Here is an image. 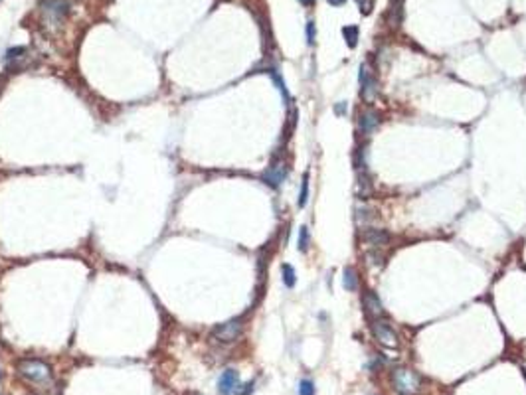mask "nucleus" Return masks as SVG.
Listing matches in <instances>:
<instances>
[{
  "instance_id": "f257e3e1",
  "label": "nucleus",
  "mask_w": 526,
  "mask_h": 395,
  "mask_svg": "<svg viewBox=\"0 0 526 395\" xmlns=\"http://www.w3.org/2000/svg\"><path fill=\"white\" fill-rule=\"evenodd\" d=\"M392 385L399 395H416L421 389V377L410 368H396L392 372Z\"/></svg>"
},
{
  "instance_id": "f03ea898",
  "label": "nucleus",
  "mask_w": 526,
  "mask_h": 395,
  "mask_svg": "<svg viewBox=\"0 0 526 395\" xmlns=\"http://www.w3.org/2000/svg\"><path fill=\"white\" fill-rule=\"evenodd\" d=\"M18 372L24 377L32 379V381H46L52 376L50 366L40 361V359H22L18 364Z\"/></svg>"
},
{
  "instance_id": "7ed1b4c3",
  "label": "nucleus",
  "mask_w": 526,
  "mask_h": 395,
  "mask_svg": "<svg viewBox=\"0 0 526 395\" xmlns=\"http://www.w3.org/2000/svg\"><path fill=\"white\" fill-rule=\"evenodd\" d=\"M241 320H228V322L224 324H218L214 330H212V338L218 342H224V344H230V342H234L239 338V334H241Z\"/></svg>"
},
{
  "instance_id": "20e7f679",
  "label": "nucleus",
  "mask_w": 526,
  "mask_h": 395,
  "mask_svg": "<svg viewBox=\"0 0 526 395\" xmlns=\"http://www.w3.org/2000/svg\"><path fill=\"white\" fill-rule=\"evenodd\" d=\"M372 334H374V338L380 342L382 346H386V348H398V334L390 328V324H386L384 320L374 318V322H372Z\"/></svg>"
},
{
  "instance_id": "39448f33",
  "label": "nucleus",
  "mask_w": 526,
  "mask_h": 395,
  "mask_svg": "<svg viewBox=\"0 0 526 395\" xmlns=\"http://www.w3.org/2000/svg\"><path fill=\"white\" fill-rule=\"evenodd\" d=\"M44 14L50 18L52 24H59L68 14V2L66 0H50L44 6Z\"/></svg>"
},
{
  "instance_id": "423d86ee",
  "label": "nucleus",
  "mask_w": 526,
  "mask_h": 395,
  "mask_svg": "<svg viewBox=\"0 0 526 395\" xmlns=\"http://www.w3.org/2000/svg\"><path fill=\"white\" fill-rule=\"evenodd\" d=\"M237 385H239V376H237V372L236 370H226V372L220 376L218 391L222 395H230L232 391H236Z\"/></svg>"
},
{
  "instance_id": "0eeeda50",
  "label": "nucleus",
  "mask_w": 526,
  "mask_h": 395,
  "mask_svg": "<svg viewBox=\"0 0 526 395\" xmlns=\"http://www.w3.org/2000/svg\"><path fill=\"white\" fill-rule=\"evenodd\" d=\"M287 178V164L285 162H275L271 168L263 174V180L273 186V188H277V186H281V182Z\"/></svg>"
},
{
  "instance_id": "6e6552de",
  "label": "nucleus",
  "mask_w": 526,
  "mask_h": 395,
  "mask_svg": "<svg viewBox=\"0 0 526 395\" xmlns=\"http://www.w3.org/2000/svg\"><path fill=\"white\" fill-rule=\"evenodd\" d=\"M360 83H362V99L364 101H372L378 93V83L370 73L366 75V65L360 68Z\"/></svg>"
},
{
  "instance_id": "1a4fd4ad",
  "label": "nucleus",
  "mask_w": 526,
  "mask_h": 395,
  "mask_svg": "<svg viewBox=\"0 0 526 395\" xmlns=\"http://www.w3.org/2000/svg\"><path fill=\"white\" fill-rule=\"evenodd\" d=\"M378 125H380V113L374 111V109L364 111L362 115H360V119H358V126H360V130H362L364 135L372 133Z\"/></svg>"
},
{
  "instance_id": "9d476101",
  "label": "nucleus",
  "mask_w": 526,
  "mask_h": 395,
  "mask_svg": "<svg viewBox=\"0 0 526 395\" xmlns=\"http://www.w3.org/2000/svg\"><path fill=\"white\" fill-rule=\"evenodd\" d=\"M364 306H366V312H368L372 318H380L382 314H384V306H382L380 299H378V294H376L374 290H368V292L364 294Z\"/></svg>"
},
{
  "instance_id": "9b49d317",
  "label": "nucleus",
  "mask_w": 526,
  "mask_h": 395,
  "mask_svg": "<svg viewBox=\"0 0 526 395\" xmlns=\"http://www.w3.org/2000/svg\"><path fill=\"white\" fill-rule=\"evenodd\" d=\"M362 239L366 243L374 245V247H382V245H386V243L390 241V234H386L384 229H372V227H368V229L362 232Z\"/></svg>"
},
{
  "instance_id": "f8f14e48",
  "label": "nucleus",
  "mask_w": 526,
  "mask_h": 395,
  "mask_svg": "<svg viewBox=\"0 0 526 395\" xmlns=\"http://www.w3.org/2000/svg\"><path fill=\"white\" fill-rule=\"evenodd\" d=\"M343 285H345L346 290H356L358 288V277H356V271L354 269H345L343 273Z\"/></svg>"
},
{
  "instance_id": "ddd939ff",
  "label": "nucleus",
  "mask_w": 526,
  "mask_h": 395,
  "mask_svg": "<svg viewBox=\"0 0 526 395\" xmlns=\"http://www.w3.org/2000/svg\"><path fill=\"white\" fill-rule=\"evenodd\" d=\"M343 36H345L348 48H356L358 46V26H346V28H343Z\"/></svg>"
},
{
  "instance_id": "4468645a",
  "label": "nucleus",
  "mask_w": 526,
  "mask_h": 395,
  "mask_svg": "<svg viewBox=\"0 0 526 395\" xmlns=\"http://www.w3.org/2000/svg\"><path fill=\"white\" fill-rule=\"evenodd\" d=\"M283 283H285V287H289V288H293L295 287V281H297V277H295V269L291 267V265H283Z\"/></svg>"
},
{
  "instance_id": "2eb2a0df",
  "label": "nucleus",
  "mask_w": 526,
  "mask_h": 395,
  "mask_svg": "<svg viewBox=\"0 0 526 395\" xmlns=\"http://www.w3.org/2000/svg\"><path fill=\"white\" fill-rule=\"evenodd\" d=\"M308 202V174L303 176L301 182V194H299V208H305V204Z\"/></svg>"
},
{
  "instance_id": "dca6fc26",
  "label": "nucleus",
  "mask_w": 526,
  "mask_h": 395,
  "mask_svg": "<svg viewBox=\"0 0 526 395\" xmlns=\"http://www.w3.org/2000/svg\"><path fill=\"white\" fill-rule=\"evenodd\" d=\"M308 249V227H301L299 232V251H307Z\"/></svg>"
},
{
  "instance_id": "f3484780",
  "label": "nucleus",
  "mask_w": 526,
  "mask_h": 395,
  "mask_svg": "<svg viewBox=\"0 0 526 395\" xmlns=\"http://www.w3.org/2000/svg\"><path fill=\"white\" fill-rule=\"evenodd\" d=\"M299 395H315V385L311 379H303L299 385Z\"/></svg>"
},
{
  "instance_id": "a211bd4d",
  "label": "nucleus",
  "mask_w": 526,
  "mask_h": 395,
  "mask_svg": "<svg viewBox=\"0 0 526 395\" xmlns=\"http://www.w3.org/2000/svg\"><path fill=\"white\" fill-rule=\"evenodd\" d=\"M271 77H273V81H275V85H277V89L283 93V97L287 99V87H285V81L281 79V75L277 72H271Z\"/></svg>"
},
{
  "instance_id": "6ab92c4d",
  "label": "nucleus",
  "mask_w": 526,
  "mask_h": 395,
  "mask_svg": "<svg viewBox=\"0 0 526 395\" xmlns=\"http://www.w3.org/2000/svg\"><path fill=\"white\" fill-rule=\"evenodd\" d=\"M24 54H26V48H14V50H8V52H6V61L20 59V57H22Z\"/></svg>"
},
{
  "instance_id": "aec40b11",
  "label": "nucleus",
  "mask_w": 526,
  "mask_h": 395,
  "mask_svg": "<svg viewBox=\"0 0 526 395\" xmlns=\"http://www.w3.org/2000/svg\"><path fill=\"white\" fill-rule=\"evenodd\" d=\"M356 4H358L362 14H370L372 8H374V0H356Z\"/></svg>"
},
{
  "instance_id": "412c9836",
  "label": "nucleus",
  "mask_w": 526,
  "mask_h": 395,
  "mask_svg": "<svg viewBox=\"0 0 526 395\" xmlns=\"http://www.w3.org/2000/svg\"><path fill=\"white\" fill-rule=\"evenodd\" d=\"M237 395H250L254 391V383L250 381V383H245V385H237Z\"/></svg>"
},
{
  "instance_id": "4be33fe9",
  "label": "nucleus",
  "mask_w": 526,
  "mask_h": 395,
  "mask_svg": "<svg viewBox=\"0 0 526 395\" xmlns=\"http://www.w3.org/2000/svg\"><path fill=\"white\" fill-rule=\"evenodd\" d=\"M307 42L308 46L315 44V22H308L307 24Z\"/></svg>"
},
{
  "instance_id": "5701e85b",
  "label": "nucleus",
  "mask_w": 526,
  "mask_h": 395,
  "mask_svg": "<svg viewBox=\"0 0 526 395\" xmlns=\"http://www.w3.org/2000/svg\"><path fill=\"white\" fill-rule=\"evenodd\" d=\"M345 111H346V103L343 101V103H338L336 107H334V113H338V115H345Z\"/></svg>"
},
{
  "instance_id": "b1692460",
  "label": "nucleus",
  "mask_w": 526,
  "mask_h": 395,
  "mask_svg": "<svg viewBox=\"0 0 526 395\" xmlns=\"http://www.w3.org/2000/svg\"><path fill=\"white\" fill-rule=\"evenodd\" d=\"M346 0H328V4H332V6H343Z\"/></svg>"
},
{
  "instance_id": "393cba45",
  "label": "nucleus",
  "mask_w": 526,
  "mask_h": 395,
  "mask_svg": "<svg viewBox=\"0 0 526 395\" xmlns=\"http://www.w3.org/2000/svg\"><path fill=\"white\" fill-rule=\"evenodd\" d=\"M301 4H305V6H313L315 4V0H299Z\"/></svg>"
},
{
  "instance_id": "a878e982",
  "label": "nucleus",
  "mask_w": 526,
  "mask_h": 395,
  "mask_svg": "<svg viewBox=\"0 0 526 395\" xmlns=\"http://www.w3.org/2000/svg\"><path fill=\"white\" fill-rule=\"evenodd\" d=\"M190 395H202V393H190Z\"/></svg>"
}]
</instances>
